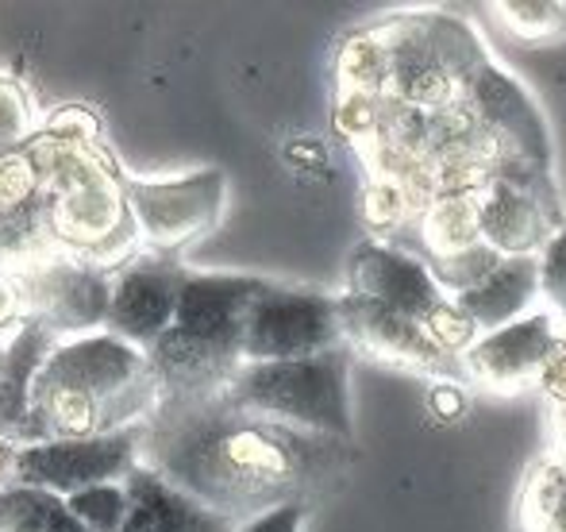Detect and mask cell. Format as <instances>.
<instances>
[{
	"label": "cell",
	"instance_id": "obj_1",
	"mask_svg": "<svg viewBox=\"0 0 566 532\" xmlns=\"http://www.w3.org/2000/svg\"><path fill=\"white\" fill-rule=\"evenodd\" d=\"M355 459L350 440L231 409L220 394L163 398L139 451V463L235 525L285 502H324Z\"/></svg>",
	"mask_w": 566,
	"mask_h": 532
},
{
	"label": "cell",
	"instance_id": "obj_2",
	"mask_svg": "<svg viewBox=\"0 0 566 532\" xmlns=\"http://www.w3.org/2000/svg\"><path fill=\"white\" fill-rule=\"evenodd\" d=\"M46 170V240L85 263L119 270L143 251L124 166L101 139V121L85 105H62L35 132Z\"/></svg>",
	"mask_w": 566,
	"mask_h": 532
},
{
	"label": "cell",
	"instance_id": "obj_3",
	"mask_svg": "<svg viewBox=\"0 0 566 532\" xmlns=\"http://www.w3.org/2000/svg\"><path fill=\"white\" fill-rule=\"evenodd\" d=\"M259 274H201L189 270L170 332L147 352L163 398L224 394L243 367L247 313L262 293Z\"/></svg>",
	"mask_w": 566,
	"mask_h": 532
},
{
	"label": "cell",
	"instance_id": "obj_4",
	"mask_svg": "<svg viewBox=\"0 0 566 532\" xmlns=\"http://www.w3.org/2000/svg\"><path fill=\"white\" fill-rule=\"evenodd\" d=\"M350 352L347 344L332 347L313 359L290 363H243L224 386L231 409L254 413V417L282 420V425L305 428V432L336 436L355 444V420H350Z\"/></svg>",
	"mask_w": 566,
	"mask_h": 532
},
{
	"label": "cell",
	"instance_id": "obj_5",
	"mask_svg": "<svg viewBox=\"0 0 566 532\" xmlns=\"http://www.w3.org/2000/svg\"><path fill=\"white\" fill-rule=\"evenodd\" d=\"M8 274H12V285L20 293L23 316L39 321L62 344L108 328L116 270L85 263V259L51 248L43 255L8 267Z\"/></svg>",
	"mask_w": 566,
	"mask_h": 532
},
{
	"label": "cell",
	"instance_id": "obj_6",
	"mask_svg": "<svg viewBox=\"0 0 566 532\" xmlns=\"http://www.w3.org/2000/svg\"><path fill=\"white\" fill-rule=\"evenodd\" d=\"M343 347L339 298L313 285L270 282L247 313L243 363H290L313 359Z\"/></svg>",
	"mask_w": 566,
	"mask_h": 532
},
{
	"label": "cell",
	"instance_id": "obj_7",
	"mask_svg": "<svg viewBox=\"0 0 566 532\" xmlns=\"http://www.w3.org/2000/svg\"><path fill=\"white\" fill-rule=\"evenodd\" d=\"M127 205L143 251L178 255L220 225L228 205V174L220 166H205L186 178H127Z\"/></svg>",
	"mask_w": 566,
	"mask_h": 532
},
{
	"label": "cell",
	"instance_id": "obj_8",
	"mask_svg": "<svg viewBox=\"0 0 566 532\" xmlns=\"http://www.w3.org/2000/svg\"><path fill=\"white\" fill-rule=\"evenodd\" d=\"M143 451V425L119 428L93 440H51L15 448L12 479L20 487L51 490L59 498H74L90 487L124 482Z\"/></svg>",
	"mask_w": 566,
	"mask_h": 532
},
{
	"label": "cell",
	"instance_id": "obj_9",
	"mask_svg": "<svg viewBox=\"0 0 566 532\" xmlns=\"http://www.w3.org/2000/svg\"><path fill=\"white\" fill-rule=\"evenodd\" d=\"M339 324H343V344L350 352H366L370 359L389 363V367H401V371H417V375H428L436 383L470 386L462 359H454L443 347H436L432 336L420 328V321L381 305V301L339 293Z\"/></svg>",
	"mask_w": 566,
	"mask_h": 532
},
{
	"label": "cell",
	"instance_id": "obj_10",
	"mask_svg": "<svg viewBox=\"0 0 566 532\" xmlns=\"http://www.w3.org/2000/svg\"><path fill=\"white\" fill-rule=\"evenodd\" d=\"M186 278L189 270L178 263V255L139 251L132 263L116 270L113 309H108L105 332H113V336L139 347V352H150L170 332L174 316H178Z\"/></svg>",
	"mask_w": 566,
	"mask_h": 532
},
{
	"label": "cell",
	"instance_id": "obj_11",
	"mask_svg": "<svg viewBox=\"0 0 566 532\" xmlns=\"http://www.w3.org/2000/svg\"><path fill=\"white\" fill-rule=\"evenodd\" d=\"M563 324L547 309L521 316L497 332H482L478 344L462 355L470 386H482L490 394H516L539 383V371L559 352Z\"/></svg>",
	"mask_w": 566,
	"mask_h": 532
},
{
	"label": "cell",
	"instance_id": "obj_12",
	"mask_svg": "<svg viewBox=\"0 0 566 532\" xmlns=\"http://www.w3.org/2000/svg\"><path fill=\"white\" fill-rule=\"evenodd\" d=\"M462 105L501 143L505 158H521L539 174H552V139H547L544 116L505 70L493 66L490 59L478 62L462 90Z\"/></svg>",
	"mask_w": 566,
	"mask_h": 532
},
{
	"label": "cell",
	"instance_id": "obj_13",
	"mask_svg": "<svg viewBox=\"0 0 566 532\" xmlns=\"http://www.w3.org/2000/svg\"><path fill=\"white\" fill-rule=\"evenodd\" d=\"M347 293L370 298L397 313L424 324L428 313L443 305L451 293L436 285L432 270L420 255L405 251L401 243L389 240H363L347 259Z\"/></svg>",
	"mask_w": 566,
	"mask_h": 532
},
{
	"label": "cell",
	"instance_id": "obj_14",
	"mask_svg": "<svg viewBox=\"0 0 566 532\" xmlns=\"http://www.w3.org/2000/svg\"><path fill=\"white\" fill-rule=\"evenodd\" d=\"M51 251L46 240V170L35 143L0 155V270Z\"/></svg>",
	"mask_w": 566,
	"mask_h": 532
},
{
	"label": "cell",
	"instance_id": "obj_15",
	"mask_svg": "<svg viewBox=\"0 0 566 532\" xmlns=\"http://www.w3.org/2000/svg\"><path fill=\"white\" fill-rule=\"evenodd\" d=\"M478 220H482V243H490L505 259L539 255L563 228L555 205H547L536 189L497 174L478 189Z\"/></svg>",
	"mask_w": 566,
	"mask_h": 532
},
{
	"label": "cell",
	"instance_id": "obj_16",
	"mask_svg": "<svg viewBox=\"0 0 566 532\" xmlns=\"http://www.w3.org/2000/svg\"><path fill=\"white\" fill-rule=\"evenodd\" d=\"M127 487V521L124 532H239L235 521L220 518L217 510L201 505L166 482L155 467L135 463L124 479Z\"/></svg>",
	"mask_w": 566,
	"mask_h": 532
},
{
	"label": "cell",
	"instance_id": "obj_17",
	"mask_svg": "<svg viewBox=\"0 0 566 532\" xmlns=\"http://www.w3.org/2000/svg\"><path fill=\"white\" fill-rule=\"evenodd\" d=\"M59 344L62 340L54 336V332H46L43 324L28 321V316H23L20 328H15L4 344V363H0V436L12 440L15 448H20L23 428H28V417H31L35 378Z\"/></svg>",
	"mask_w": 566,
	"mask_h": 532
},
{
	"label": "cell",
	"instance_id": "obj_18",
	"mask_svg": "<svg viewBox=\"0 0 566 532\" xmlns=\"http://www.w3.org/2000/svg\"><path fill=\"white\" fill-rule=\"evenodd\" d=\"M462 313L478 324L482 332H497L505 324L521 321V316L536 313L539 301V259L536 255H516L501 259V267L485 278L482 285L459 293L454 298Z\"/></svg>",
	"mask_w": 566,
	"mask_h": 532
},
{
	"label": "cell",
	"instance_id": "obj_19",
	"mask_svg": "<svg viewBox=\"0 0 566 532\" xmlns=\"http://www.w3.org/2000/svg\"><path fill=\"white\" fill-rule=\"evenodd\" d=\"M420 248L428 259H448L459 251H470L482 243V220H478V189H454V194H440L420 220L412 225Z\"/></svg>",
	"mask_w": 566,
	"mask_h": 532
},
{
	"label": "cell",
	"instance_id": "obj_20",
	"mask_svg": "<svg viewBox=\"0 0 566 532\" xmlns=\"http://www.w3.org/2000/svg\"><path fill=\"white\" fill-rule=\"evenodd\" d=\"M389 39L381 28L355 31L336 51V93H363V97H389Z\"/></svg>",
	"mask_w": 566,
	"mask_h": 532
},
{
	"label": "cell",
	"instance_id": "obj_21",
	"mask_svg": "<svg viewBox=\"0 0 566 532\" xmlns=\"http://www.w3.org/2000/svg\"><path fill=\"white\" fill-rule=\"evenodd\" d=\"M516 521L521 532H566V467L555 451L536 459L524 474Z\"/></svg>",
	"mask_w": 566,
	"mask_h": 532
},
{
	"label": "cell",
	"instance_id": "obj_22",
	"mask_svg": "<svg viewBox=\"0 0 566 532\" xmlns=\"http://www.w3.org/2000/svg\"><path fill=\"white\" fill-rule=\"evenodd\" d=\"M0 532H90L74 518L66 498L39 487L8 482L0 490Z\"/></svg>",
	"mask_w": 566,
	"mask_h": 532
},
{
	"label": "cell",
	"instance_id": "obj_23",
	"mask_svg": "<svg viewBox=\"0 0 566 532\" xmlns=\"http://www.w3.org/2000/svg\"><path fill=\"white\" fill-rule=\"evenodd\" d=\"M39 128H43V121H39L35 101L23 90V82L12 74H0V155L23 150Z\"/></svg>",
	"mask_w": 566,
	"mask_h": 532
},
{
	"label": "cell",
	"instance_id": "obj_24",
	"mask_svg": "<svg viewBox=\"0 0 566 532\" xmlns=\"http://www.w3.org/2000/svg\"><path fill=\"white\" fill-rule=\"evenodd\" d=\"M497 20L528 43H552L566 35V4H547V0H501L493 4Z\"/></svg>",
	"mask_w": 566,
	"mask_h": 532
},
{
	"label": "cell",
	"instance_id": "obj_25",
	"mask_svg": "<svg viewBox=\"0 0 566 532\" xmlns=\"http://www.w3.org/2000/svg\"><path fill=\"white\" fill-rule=\"evenodd\" d=\"M497 251L490 248V243H478V248L470 251H459V255H448V259H428V270H432L436 285H440L443 293H451V298H459V293L474 290V285H482L485 278L493 274V270L501 267Z\"/></svg>",
	"mask_w": 566,
	"mask_h": 532
},
{
	"label": "cell",
	"instance_id": "obj_26",
	"mask_svg": "<svg viewBox=\"0 0 566 532\" xmlns=\"http://www.w3.org/2000/svg\"><path fill=\"white\" fill-rule=\"evenodd\" d=\"M74 518L90 532H124L127 521V487L124 482H105V487H90L82 494L66 498Z\"/></svg>",
	"mask_w": 566,
	"mask_h": 532
},
{
	"label": "cell",
	"instance_id": "obj_27",
	"mask_svg": "<svg viewBox=\"0 0 566 532\" xmlns=\"http://www.w3.org/2000/svg\"><path fill=\"white\" fill-rule=\"evenodd\" d=\"M539 298L547 301V313L566 324V225L539 251Z\"/></svg>",
	"mask_w": 566,
	"mask_h": 532
},
{
	"label": "cell",
	"instance_id": "obj_28",
	"mask_svg": "<svg viewBox=\"0 0 566 532\" xmlns=\"http://www.w3.org/2000/svg\"><path fill=\"white\" fill-rule=\"evenodd\" d=\"M308 513H313V502H285L277 510H266L259 518L243 521L239 532H301Z\"/></svg>",
	"mask_w": 566,
	"mask_h": 532
},
{
	"label": "cell",
	"instance_id": "obj_29",
	"mask_svg": "<svg viewBox=\"0 0 566 532\" xmlns=\"http://www.w3.org/2000/svg\"><path fill=\"white\" fill-rule=\"evenodd\" d=\"M536 390L544 394L547 409H555V405H566V347L563 344H559V352L547 359V367L539 371Z\"/></svg>",
	"mask_w": 566,
	"mask_h": 532
},
{
	"label": "cell",
	"instance_id": "obj_30",
	"mask_svg": "<svg viewBox=\"0 0 566 532\" xmlns=\"http://www.w3.org/2000/svg\"><path fill=\"white\" fill-rule=\"evenodd\" d=\"M462 405H467V398H462L459 383H436L432 390H428V409L440 420H454L462 413Z\"/></svg>",
	"mask_w": 566,
	"mask_h": 532
},
{
	"label": "cell",
	"instance_id": "obj_31",
	"mask_svg": "<svg viewBox=\"0 0 566 532\" xmlns=\"http://www.w3.org/2000/svg\"><path fill=\"white\" fill-rule=\"evenodd\" d=\"M12 459H15V444L0 436V490H4L8 479H12Z\"/></svg>",
	"mask_w": 566,
	"mask_h": 532
},
{
	"label": "cell",
	"instance_id": "obj_32",
	"mask_svg": "<svg viewBox=\"0 0 566 532\" xmlns=\"http://www.w3.org/2000/svg\"><path fill=\"white\" fill-rule=\"evenodd\" d=\"M559 344L566 347V324H563V332H559Z\"/></svg>",
	"mask_w": 566,
	"mask_h": 532
},
{
	"label": "cell",
	"instance_id": "obj_33",
	"mask_svg": "<svg viewBox=\"0 0 566 532\" xmlns=\"http://www.w3.org/2000/svg\"><path fill=\"white\" fill-rule=\"evenodd\" d=\"M0 363H4V340H0Z\"/></svg>",
	"mask_w": 566,
	"mask_h": 532
}]
</instances>
